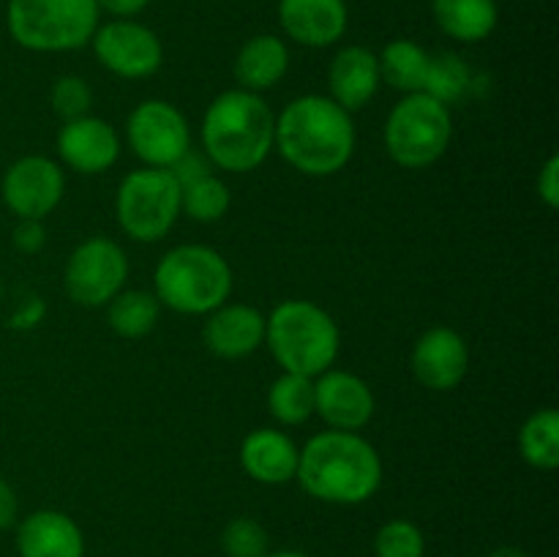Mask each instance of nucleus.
I'll list each match as a JSON object with an SVG mask.
<instances>
[{
	"label": "nucleus",
	"instance_id": "nucleus-1",
	"mask_svg": "<svg viewBox=\"0 0 559 557\" xmlns=\"http://www.w3.org/2000/svg\"><path fill=\"white\" fill-rule=\"evenodd\" d=\"M353 112L338 107L331 96L306 93L293 98L276 115L278 156L309 178L338 175L355 156Z\"/></svg>",
	"mask_w": 559,
	"mask_h": 557
},
{
	"label": "nucleus",
	"instance_id": "nucleus-2",
	"mask_svg": "<svg viewBox=\"0 0 559 557\" xmlns=\"http://www.w3.org/2000/svg\"><path fill=\"white\" fill-rule=\"evenodd\" d=\"M385 464L360 431L325 429L300 446L295 481L328 506H360L380 491Z\"/></svg>",
	"mask_w": 559,
	"mask_h": 557
},
{
	"label": "nucleus",
	"instance_id": "nucleus-3",
	"mask_svg": "<svg viewBox=\"0 0 559 557\" xmlns=\"http://www.w3.org/2000/svg\"><path fill=\"white\" fill-rule=\"evenodd\" d=\"M200 142L211 167L233 175L254 173L276 145V112L260 93L235 85L205 107Z\"/></svg>",
	"mask_w": 559,
	"mask_h": 557
},
{
	"label": "nucleus",
	"instance_id": "nucleus-4",
	"mask_svg": "<svg viewBox=\"0 0 559 557\" xmlns=\"http://www.w3.org/2000/svg\"><path fill=\"white\" fill-rule=\"evenodd\" d=\"M265 347L282 371L320 377L336 366L342 331L331 311L309 298H287L265 315Z\"/></svg>",
	"mask_w": 559,
	"mask_h": 557
},
{
	"label": "nucleus",
	"instance_id": "nucleus-5",
	"mask_svg": "<svg viewBox=\"0 0 559 557\" xmlns=\"http://www.w3.org/2000/svg\"><path fill=\"white\" fill-rule=\"evenodd\" d=\"M233 265L218 249L205 244H180L169 249L153 271V295L162 309L186 317H205L233 295Z\"/></svg>",
	"mask_w": 559,
	"mask_h": 557
},
{
	"label": "nucleus",
	"instance_id": "nucleus-6",
	"mask_svg": "<svg viewBox=\"0 0 559 557\" xmlns=\"http://www.w3.org/2000/svg\"><path fill=\"white\" fill-rule=\"evenodd\" d=\"M96 0H9L5 27L22 49L41 55L74 52L91 44L98 22Z\"/></svg>",
	"mask_w": 559,
	"mask_h": 557
},
{
	"label": "nucleus",
	"instance_id": "nucleus-7",
	"mask_svg": "<svg viewBox=\"0 0 559 557\" xmlns=\"http://www.w3.org/2000/svg\"><path fill=\"white\" fill-rule=\"evenodd\" d=\"M453 140L451 107L429 93H407L388 112L382 142L402 169H429L448 153Z\"/></svg>",
	"mask_w": 559,
	"mask_h": 557
},
{
	"label": "nucleus",
	"instance_id": "nucleus-8",
	"mask_svg": "<svg viewBox=\"0 0 559 557\" xmlns=\"http://www.w3.org/2000/svg\"><path fill=\"white\" fill-rule=\"evenodd\" d=\"M180 218V183L169 169H131L115 191V222L136 244H158Z\"/></svg>",
	"mask_w": 559,
	"mask_h": 557
},
{
	"label": "nucleus",
	"instance_id": "nucleus-9",
	"mask_svg": "<svg viewBox=\"0 0 559 557\" xmlns=\"http://www.w3.org/2000/svg\"><path fill=\"white\" fill-rule=\"evenodd\" d=\"M129 254L118 240L107 235H91L71 249L63 268L66 295L76 306L102 309L129 282Z\"/></svg>",
	"mask_w": 559,
	"mask_h": 557
},
{
	"label": "nucleus",
	"instance_id": "nucleus-10",
	"mask_svg": "<svg viewBox=\"0 0 559 557\" xmlns=\"http://www.w3.org/2000/svg\"><path fill=\"white\" fill-rule=\"evenodd\" d=\"M126 142L142 167L169 169L191 151V126L167 98H145L129 112Z\"/></svg>",
	"mask_w": 559,
	"mask_h": 557
},
{
	"label": "nucleus",
	"instance_id": "nucleus-11",
	"mask_svg": "<svg viewBox=\"0 0 559 557\" xmlns=\"http://www.w3.org/2000/svg\"><path fill=\"white\" fill-rule=\"evenodd\" d=\"M98 66L120 80H147L164 63V44L147 25L136 20H109L91 38Z\"/></svg>",
	"mask_w": 559,
	"mask_h": 557
},
{
	"label": "nucleus",
	"instance_id": "nucleus-12",
	"mask_svg": "<svg viewBox=\"0 0 559 557\" xmlns=\"http://www.w3.org/2000/svg\"><path fill=\"white\" fill-rule=\"evenodd\" d=\"M0 194H3V205L16 218L44 222L63 202L66 173L55 158L31 153L9 164L0 180Z\"/></svg>",
	"mask_w": 559,
	"mask_h": 557
},
{
	"label": "nucleus",
	"instance_id": "nucleus-13",
	"mask_svg": "<svg viewBox=\"0 0 559 557\" xmlns=\"http://www.w3.org/2000/svg\"><path fill=\"white\" fill-rule=\"evenodd\" d=\"M377 410L374 391L360 375L331 366L314 377V415L325 429L364 431Z\"/></svg>",
	"mask_w": 559,
	"mask_h": 557
},
{
	"label": "nucleus",
	"instance_id": "nucleus-14",
	"mask_svg": "<svg viewBox=\"0 0 559 557\" xmlns=\"http://www.w3.org/2000/svg\"><path fill=\"white\" fill-rule=\"evenodd\" d=\"M409 369L424 388L448 393L464 382L469 371V344L456 328L435 325L418 336L409 353Z\"/></svg>",
	"mask_w": 559,
	"mask_h": 557
},
{
	"label": "nucleus",
	"instance_id": "nucleus-15",
	"mask_svg": "<svg viewBox=\"0 0 559 557\" xmlns=\"http://www.w3.org/2000/svg\"><path fill=\"white\" fill-rule=\"evenodd\" d=\"M55 147H58L60 167H69L71 173L80 175H102L118 164L123 142L109 120L82 115L60 126Z\"/></svg>",
	"mask_w": 559,
	"mask_h": 557
},
{
	"label": "nucleus",
	"instance_id": "nucleus-16",
	"mask_svg": "<svg viewBox=\"0 0 559 557\" xmlns=\"http://www.w3.org/2000/svg\"><path fill=\"white\" fill-rule=\"evenodd\" d=\"M202 344L222 360L249 358L265 344V315L251 304L227 300L202 322Z\"/></svg>",
	"mask_w": 559,
	"mask_h": 557
},
{
	"label": "nucleus",
	"instance_id": "nucleus-17",
	"mask_svg": "<svg viewBox=\"0 0 559 557\" xmlns=\"http://www.w3.org/2000/svg\"><path fill=\"white\" fill-rule=\"evenodd\" d=\"M278 22L300 47L325 49L342 42L349 11L344 0H278Z\"/></svg>",
	"mask_w": 559,
	"mask_h": 557
},
{
	"label": "nucleus",
	"instance_id": "nucleus-18",
	"mask_svg": "<svg viewBox=\"0 0 559 557\" xmlns=\"http://www.w3.org/2000/svg\"><path fill=\"white\" fill-rule=\"evenodd\" d=\"M300 446L278 426L251 429L240 442V467L262 486H284L298 473Z\"/></svg>",
	"mask_w": 559,
	"mask_h": 557
},
{
	"label": "nucleus",
	"instance_id": "nucleus-19",
	"mask_svg": "<svg viewBox=\"0 0 559 557\" xmlns=\"http://www.w3.org/2000/svg\"><path fill=\"white\" fill-rule=\"evenodd\" d=\"M14 528L20 557H85V533L58 508H38Z\"/></svg>",
	"mask_w": 559,
	"mask_h": 557
},
{
	"label": "nucleus",
	"instance_id": "nucleus-20",
	"mask_svg": "<svg viewBox=\"0 0 559 557\" xmlns=\"http://www.w3.org/2000/svg\"><path fill=\"white\" fill-rule=\"evenodd\" d=\"M382 76H380V60L377 52L360 44H349L333 55L331 66H328V96L344 107L347 112H358L371 98L380 93Z\"/></svg>",
	"mask_w": 559,
	"mask_h": 557
},
{
	"label": "nucleus",
	"instance_id": "nucleus-21",
	"mask_svg": "<svg viewBox=\"0 0 559 557\" xmlns=\"http://www.w3.org/2000/svg\"><path fill=\"white\" fill-rule=\"evenodd\" d=\"M289 71V49L276 33H260L243 42L233 63L238 87L251 93H265L276 87Z\"/></svg>",
	"mask_w": 559,
	"mask_h": 557
},
{
	"label": "nucleus",
	"instance_id": "nucleus-22",
	"mask_svg": "<svg viewBox=\"0 0 559 557\" xmlns=\"http://www.w3.org/2000/svg\"><path fill=\"white\" fill-rule=\"evenodd\" d=\"M431 14L445 36L462 44L489 38L500 20L497 0H431Z\"/></svg>",
	"mask_w": 559,
	"mask_h": 557
},
{
	"label": "nucleus",
	"instance_id": "nucleus-23",
	"mask_svg": "<svg viewBox=\"0 0 559 557\" xmlns=\"http://www.w3.org/2000/svg\"><path fill=\"white\" fill-rule=\"evenodd\" d=\"M429 58L431 52H426V47H420L413 38H393L377 55L382 82L402 93V96L424 93L426 74H429Z\"/></svg>",
	"mask_w": 559,
	"mask_h": 557
},
{
	"label": "nucleus",
	"instance_id": "nucleus-24",
	"mask_svg": "<svg viewBox=\"0 0 559 557\" xmlns=\"http://www.w3.org/2000/svg\"><path fill=\"white\" fill-rule=\"evenodd\" d=\"M265 404L276 426H304L314 418V377L282 371L267 386Z\"/></svg>",
	"mask_w": 559,
	"mask_h": 557
},
{
	"label": "nucleus",
	"instance_id": "nucleus-25",
	"mask_svg": "<svg viewBox=\"0 0 559 557\" xmlns=\"http://www.w3.org/2000/svg\"><path fill=\"white\" fill-rule=\"evenodd\" d=\"M162 320V304L147 289H120L107 304V322L115 336L145 339Z\"/></svg>",
	"mask_w": 559,
	"mask_h": 557
},
{
	"label": "nucleus",
	"instance_id": "nucleus-26",
	"mask_svg": "<svg viewBox=\"0 0 559 557\" xmlns=\"http://www.w3.org/2000/svg\"><path fill=\"white\" fill-rule=\"evenodd\" d=\"M519 453L524 462L540 473H551L559 464V413L540 407L524 418L519 429Z\"/></svg>",
	"mask_w": 559,
	"mask_h": 557
},
{
	"label": "nucleus",
	"instance_id": "nucleus-27",
	"mask_svg": "<svg viewBox=\"0 0 559 557\" xmlns=\"http://www.w3.org/2000/svg\"><path fill=\"white\" fill-rule=\"evenodd\" d=\"M229 208H233V191L227 180L218 178L213 169L180 186V216H189L191 222L216 224L227 216Z\"/></svg>",
	"mask_w": 559,
	"mask_h": 557
},
{
	"label": "nucleus",
	"instance_id": "nucleus-28",
	"mask_svg": "<svg viewBox=\"0 0 559 557\" xmlns=\"http://www.w3.org/2000/svg\"><path fill=\"white\" fill-rule=\"evenodd\" d=\"M469 87H473V71L456 52L431 55L424 93L435 96L445 107H453L467 96Z\"/></svg>",
	"mask_w": 559,
	"mask_h": 557
},
{
	"label": "nucleus",
	"instance_id": "nucleus-29",
	"mask_svg": "<svg viewBox=\"0 0 559 557\" xmlns=\"http://www.w3.org/2000/svg\"><path fill=\"white\" fill-rule=\"evenodd\" d=\"M374 557H426V535L413 519H388L374 535Z\"/></svg>",
	"mask_w": 559,
	"mask_h": 557
},
{
	"label": "nucleus",
	"instance_id": "nucleus-30",
	"mask_svg": "<svg viewBox=\"0 0 559 557\" xmlns=\"http://www.w3.org/2000/svg\"><path fill=\"white\" fill-rule=\"evenodd\" d=\"M224 557H265L271 552V535L254 517H235L222 530Z\"/></svg>",
	"mask_w": 559,
	"mask_h": 557
},
{
	"label": "nucleus",
	"instance_id": "nucleus-31",
	"mask_svg": "<svg viewBox=\"0 0 559 557\" xmlns=\"http://www.w3.org/2000/svg\"><path fill=\"white\" fill-rule=\"evenodd\" d=\"M49 107L60 120H74L82 115H91L93 107V87L85 76L63 74L49 87Z\"/></svg>",
	"mask_w": 559,
	"mask_h": 557
},
{
	"label": "nucleus",
	"instance_id": "nucleus-32",
	"mask_svg": "<svg viewBox=\"0 0 559 557\" xmlns=\"http://www.w3.org/2000/svg\"><path fill=\"white\" fill-rule=\"evenodd\" d=\"M535 191H538V200L544 202L549 211L559 208V156L551 153L544 162V167L538 169V178H535Z\"/></svg>",
	"mask_w": 559,
	"mask_h": 557
},
{
	"label": "nucleus",
	"instance_id": "nucleus-33",
	"mask_svg": "<svg viewBox=\"0 0 559 557\" xmlns=\"http://www.w3.org/2000/svg\"><path fill=\"white\" fill-rule=\"evenodd\" d=\"M11 244L16 246L25 254H36L47 244V233H44L41 222H33V218H16V227L11 233Z\"/></svg>",
	"mask_w": 559,
	"mask_h": 557
},
{
	"label": "nucleus",
	"instance_id": "nucleus-34",
	"mask_svg": "<svg viewBox=\"0 0 559 557\" xmlns=\"http://www.w3.org/2000/svg\"><path fill=\"white\" fill-rule=\"evenodd\" d=\"M20 522V502H16V491L9 481L0 478V533L11 530Z\"/></svg>",
	"mask_w": 559,
	"mask_h": 557
},
{
	"label": "nucleus",
	"instance_id": "nucleus-35",
	"mask_svg": "<svg viewBox=\"0 0 559 557\" xmlns=\"http://www.w3.org/2000/svg\"><path fill=\"white\" fill-rule=\"evenodd\" d=\"M147 3H151V0H96L98 11H107L115 20H131V16H136L140 11H145Z\"/></svg>",
	"mask_w": 559,
	"mask_h": 557
},
{
	"label": "nucleus",
	"instance_id": "nucleus-36",
	"mask_svg": "<svg viewBox=\"0 0 559 557\" xmlns=\"http://www.w3.org/2000/svg\"><path fill=\"white\" fill-rule=\"evenodd\" d=\"M489 557H533V555H530V552H524L522 546L502 544V546H497L495 552H489Z\"/></svg>",
	"mask_w": 559,
	"mask_h": 557
},
{
	"label": "nucleus",
	"instance_id": "nucleus-37",
	"mask_svg": "<svg viewBox=\"0 0 559 557\" xmlns=\"http://www.w3.org/2000/svg\"><path fill=\"white\" fill-rule=\"evenodd\" d=\"M265 557H311V555L300 549H271Z\"/></svg>",
	"mask_w": 559,
	"mask_h": 557
}]
</instances>
